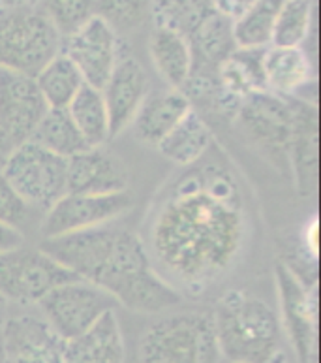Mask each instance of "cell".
Returning <instances> with one entry per match:
<instances>
[{
  "label": "cell",
  "instance_id": "6da1fadb",
  "mask_svg": "<svg viewBox=\"0 0 321 363\" xmlns=\"http://www.w3.org/2000/svg\"><path fill=\"white\" fill-rule=\"evenodd\" d=\"M40 249L126 309L151 315L180 303L179 294L153 272L139 238L128 230L107 224L42 239Z\"/></svg>",
  "mask_w": 321,
  "mask_h": 363
},
{
  "label": "cell",
  "instance_id": "7a4b0ae2",
  "mask_svg": "<svg viewBox=\"0 0 321 363\" xmlns=\"http://www.w3.org/2000/svg\"><path fill=\"white\" fill-rule=\"evenodd\" d=\"M218 347L229 363H271L284 356L282 322L257 296L231 290L213 313Z\"/></svg>",
  "mask_w": 321,
  "mask_h": 363
},
{
  "label": "cell",
  "instance_id": "3957f363",
  "mask_svg": "<svg viewBox=\"0 0 321 363\" xmlns=\"http://www.w3.org/2000/svg\"><path fill=\"white\" fill-rule=\"evenodd\" d=\"M141 363H222L213 313L180 311L148 325L139 339Z\"/></svg>",
  "mask_w": 321,
  "mask_h": 363
},
{
  "label": "cell",
  "instance_id": "277c9868",
  "mask_svg": "<svg viewBox=\"0 0 321 363\" xmlns=\"http://www.w3.org/2000/svg\"><path fill=\"white\" fill-rule=\"evenodd\" d=\"M60 49L62 38L38 4L0 11V68L36 77Z\"/></svg>",
  "mask_w": 321,
  "mask_h": 363
},
{
  "label": "cell",
  "instance_id": "5b68a950",
  "mask_svg": "<svg viewBox=\"0 0 321 363\" xmlns=\"http://www.w3.org/2000/svg\"><path fill=\"white\" fill-rule=\"evenodd\" d=\"M66 168L68 160L25 141L6 155L0 174L34 211L45 213L68 192Z\"/></svg>",
  "mask_w": 321,
  "mask_h": 363
},
{
  "label": "cell",
  "instance_id": "8992f818",
  "mask_svg": "<svg viewBox=\"0 0 321 363\" xmlns=\"http://www.w3.org/2000/svg\"><path fill=\"white\" fill-rule=\"evenodd\" d=\"M79 279L40 247L21 245L0 252V298L19 305H38L62 282Z\"/></svg>",
  "mask_w": 321,
  "mask_h": 363
},
{
  "label": "cell",
  "instance_id": "52a82bcc",
  "mask_svg": "<svg viewBox=\"0 0 321 363\" xmlns=\"http://www.w3.org/2000/svg\"><path fill=\"white\" fill-rule=\"evenodd\" d=\"M38 307L54 333L70 341L91 330L109 311L117 309L119 303L93 282L71 279L40 299Z\"/></svg>",
  "mask_w": 321,
  "mask_h": 363
},
{
  "label": "cell",
  "instance_id": "ba28073f",
  "mask_svg": "<svg viewBox=\"0 0 321 363\" xmlns=\"http://www.w3.org/2000/svg\"><path fill=\"white\" fill-rule=\"evenodd\" d=\"M134 207L130 190L111 194H76L66 192L49 211L44 213L40 232L44 239L60 238L68 233L85 232L107 226Z\"/></svg>",
  "mask_w": 321,
  "mask_h": 363
},
{
  "label": "cell",
  "instance_id": "9c48e42d",
  "mask_svg": "<svg viewBox=\"0 0 321 363\" xmlns=\"http://www.w3.org/2000/svg\"><path fill=\"white\" fill-rule=\"evenodd\" d=\"M47 109L34 77L0 68V152L30 140Z\"/></svg>",
  "mask_w": 321,
  "mask_h": 363
},
{
  "label": "cell",
  "instance_id": "30bf717a",
  "mask_svg": "<svg viewBox=\"0 0 321 363\" xmlns=\"http://www.w3.org/2000/svg\"><path fill=\"white\" fill-rule=\"evenodd\" d=\"M240 126L252 141L274 160L288 164V147L291 136V100L276 96L269 91L252 92L240 106Z\"/></svg>",
  "mask_w": 321,
  "mask_h": 363
},
{
  "label": "cell",
  "instance_id": "8fae6325",
  "mask_svg": "<svg viewBox=\"0 0 321 363\" xmlns=\"http://www.w3.org/2000/svg\"><path fill=\"white\" fill-rule=\"evenodd\" d=\"M122 51L119 36L107 23L94 16L79 30L62 38V49L88 87L102 91Z\"/></svg>",
  "mask_w": 321,
  "mask_h": 363
},
{
  "label": "cell",
  "instance_id": "7c38bea8",
  "mask_svg": "<svg viewBox=\"0 0 321 363\" xmlns=\"http://www.w3.org/2000/svg\"><path fill=\"white\" fill-rule=\"evenodd\" d=\"M4 363H64L60 339L42 315H16L0 324Z\"/></svg>",
  "mask_w": 321,
  "mask_h": 363
},
{
  "label": "cell",
  "instance_id": "4fadbf2b",
  "mask_svg": "<svg viewBox=\"0 0 321 363\" xmlns=\"http://www.w3.org/2000/svg\"><path fill=\"white\" fill-rule=\"evenodd\" d=\"M148 91L151 82L141 62L132 53L120 51L119 60L102 89V96L107 106L111 138L119 136L132 125Z\"/></svg>",
  "mask_w": 321,
  "mask_h": 363
},
{
  "label": "cell",
  "instance_id": "5bb4252c",
  "mask_svg": "<svg viewBox=\"0 0 321 363\" xmlns=\"http://www.w3.org/2000/svg\"><path fill=\"white\" fill-rule=\"evenodd\" d=\"M282 320L299 363H316V311L305 286L288 266H278Z\"/></svg>",
  "mask_w": 321,
  "mask_h": 363
},
{
  "label": "cell",
  "instance_id": "9a60e30c",
  "mask_svg": "<svg viewBox=\"0 0 321 363\" xmlns=\"http://www.w3.org/2000/svg\"><path fill=\"white\" fill-rule=\"evenodd\" d=\"M68 192L76 194H111L128 190V172L119 158L102 147H88L68 158Z\"/></svg>",
  "mask_w": 321,
  "mask_h": 363
},
{
  "label": "cell",
  "instance_id": "2e32d148",
  "mask_svg": "<svg viewBox=\"0 0 321 363\" xmlns=\"http://www.w3.org/2000/svg\"><path fill=\"white\" fill-rule=\"evenodd\" d=\"M291 136L288 147V166L291 168L303 196L312 194L317 172V111L316 106L291 100Z\"/></svg>",
  "mask_w": 321,
  "mask_h": 363
},
{
  "label": "cell",
  "instance_id": "e0dca14e",
  "mask_svg": "<svg viewBox=\"0 0 321 363\" xmlns=\"http://www.w3.org/2000/svg\"><path fill=\"white\" fill-rule=\"evenodd\" d=\"M190 109L192 102L185 91L169 87L148 91L130 125L134 136L145 145L156 147Z\"/></svg>",
  "mask_w": 321,
  "mask_h": 363
},
{
  "label": "cell",
  "instance_id": "ac0fdd59",
  "mask_svg": "<svg viewBox=\"0 0 321 363\" xmlns=\"http://www.w3.org/2000/svg\"><path fill=\"white\" fill-rule=\"evenodd\" d=\"M188 42L194 57L192 74H218V68L237 49L233 40V19H229L214 8L188 34Z\"/></svg>",
  "mask_w": 321,
  "mask_h": 363
},
{
  "label": "cell",
  "instance_id": "d6986e66",
  "mask_svg": "<svg viewBox=\"0 0 321 363\" xmlns=\"http://www.w3.org/2000/svg\"><path fill=\"white\" fill-rule=\"evenodd\" d=\"M124 333L115 311L64 345V363H124Z\"/></svg>",
  "mask_w": 321,
  "mask_h": 363
},
{
  "label": "cell",
  "instance_id": "ffe728a7",
  "mask_svg": "<svg viewBox=\"0 0 321 363\" xmlns=\"http://www.w3.org/2000/svg\"><path fill=\"white\" fill-rule=\"evenodd\" d=\"M148 51L154 68L158 70L163 82L168 83V87L182 91L186 82L190 79L194 65L188 36L168 25L156 23L148 38Z\"/></svg>",
  "mask_w": 321,
  "mask_h": 363
},
{
  "label": "cell",
  "instance_id": "44dd1931",
  "mask_svg": "<svg viewBox=\"0 0 321 363\" xmlns=\"http://www.w3.org/2000/svg\"><path fill=\"white\" fill-rule=\"evenodd\" d=\"M262 68L265 91L282 98L305 89L310 79V60L305 48L269 45L263 51Z\"/></svg>",
  "mask_w": 321,
  "mask_h": 363
},
{
  "label": "cell",
  "instance_id": "7402d4cb",
  "mask_svg": "<svg viewBox=\"0 0 321 363\" xmlns=\"http://www.w3.org/2000/svg\"><path fill=\"white\" fill-rule=\"evenodd\" d=\"M211 145V130L202 115L192 108L180 119V123L160 141L158 151L171 162L179 166H188L207 151Z\"/></svg>",
  "mask_w": 321,
  "mask_h": 363
},
{
  "label": "cell",
  "instance_id": "603a6c76",
  "mask_svg": "<svg viewBox=\"0 0 321 363\" xmlns=\"http://www.w3.org/2000/svg\"><path fill=\"white\" fill-rule=\"evenodd\" d=\"M28 141H34L36 145L44 147L64 160L88 149L87 141L83 140L81 132L68 113V109H47V113L42 117Z\"/></svg>",
  "mask_w": 321,
  "mask_h": 363
},
{
  "label": "cell",
  "instance_id": "cb8c5ba5",
  "mask_svg": "<svg viewBox=\"0 0 321 363\" xmlns=\"http://www.w3.org/2000/svg\"><path fill=\"white\" fill-rule=\"evenodd\" d=\"M284 0H256L233 19L237 49H265L271 45L276 17Z\"/></svg>",
  "mask_w": 321,
  "mask_h": 363
},
{
  "label": "cell",
  "instance_id": "d4e9b609",
  "mask_svg": "<svg viewBox=\"0 0 321 363\" xmlns=\"http://www.w3.org/2000/svg\"><path fill=\"white\" fill-rule=\"evenodd\" d=\"M66 109L88 147H104L111 140L107 106L102 91L83 85Z\"/></svg>",
  "mask_w": 321,
  "mask_h": 363
},
{
  "label": "cell",
  "instance_id": "484cf974",
  "mask_svg": "<svg viewBox=\"0 0 321 363\" xmlns=\"http://www.w3.org/2000/svg\"><path fill=\"white\" fill-rule=\"evenodd\" d=\"M38 85L45 104L54 109H66L76 94L85 85L81 74L64 53H59L36 74Z\"/></svg>",
  "mask_w": 321,
  "mask_h": 363
},
{
  "label": "cell",
  "instance_id": "4316f807",
  "mask_svg": "<svg viewBox=\"0 0 321 363\" xmlns=\"http://www.w3.org/2000/svg\"><path fill=\"white\" fill-rule=\"evenodd\" d=\"M314 25V0H284L276 17L271 45L303 48Z\"/></svg>",
  "mask_w": 321,
  "mask_h": 363
},
{
  "label": "cell",
  "instance_id": "83f0119b",
  "mask_svg": "<svg viewBox=\"0 0 321 363\" xmlns=\"http://www.w3.org/2000/svg\"><path fill=\"white\" fill-rule=\"evenodd\" d=\"M154 13V0H96V17L113 28L115 34H132Z\"/></svg>",
  "mask_w": 321,
  "mask_h": 363
},
{
  "label": "cell",
  "instance_id": "f1b7e54d",
  "mask_svg": "<svg viewBox=\"0 0 321 363\" xmlns=\"http://www.w3.org/2000/svg\"><path fill=\"white\" fill-rule=\"evenodd\" d=\"M60 38L70 36L96 16V0H38Z\"/></svg>",
  "mask_w": 321,
  "mask_h": 363
},
{
  "label": "cell",
  "instance_id": "f546056e",
  "mask_svg": "<svg viewBox=\"0 0 321 363\" xmlns=\"http://www.w3.org/2000/svg\"><path fill=\"white\" fill-rule=\"evenodd\" d=\"M214 10L213 0H154V17L160 25L179 30L185 36Z\"/></svg>",
  "mask_w": 321,
  "mask_h": 363
},
{
  "label": "cell",
  "instance_id": "4dcf8cb0",
  "mask_svg": "<svg viewBox=\"0 0 321 363\" xmlns=\"http://www.w3.org/2000/svg\"><path fill=\"white\" fill-rule=\"evenodd\" d=\"M34 209L17 194L13 186L0 174V223L25 233V228L34 217Z\"/></svg>",
  "mask_w": 321,
  "mask_h": 363
},
{
  "label": "cell",
  "instance_id": "1f68e13d",
  "mask_svg": "<svg viewBox=\"0 0 321 363\" xmlns=\"http://www.w3.org/2000/svg\"><path fill=\"white\" fill-rule=\"evenodd\" d=\"M21 245H25V233L16 230V228L8 226V224L0 223V252L17 249Z\"/></svg>",
  "mask_w": 321,
  "mask_h": 363
},
{
  "label": "cell",
  "instance_id": "d6a6232c",
  "mask_svg": "<svg viewBox=\"0 0 321 363\" xmlns=\"http://www.w3.org/2000/svg\"><path fill=\"white\" fill-rule=\"evenodd\" d=\"M252 2H256V0H213L214 8L222 11L223 16H228L229 19L239 17Z\"/></svg>",
  "mask_w": 321,
  "mask_h": 363
},
{
  "label": "cell",
  "instance_id": "836d02e7",
  "mask_svg": "<svg viewBox=\"0 0 321 363\" xmlns=\"http://www.w3.org/2000/svg\"><path fill=\"white\" fill-rule=\"evenodd\" d=\"M38 4V0H6V8L11 6H34Z\"/></svg>",
  "mask_w": 321,
  "mask_h": 363
},
{
  "label": "cell",
  "instance_id": "e575fe53",
  "mask_svg": "<svg viewBox=\"0 0 321 363\" xmlns=\"http://www.w3.org/2000/svg\"><path fill=\"white\" fill-rule=\"evenodd\" d=\"M284 359H286V354H284V356H280V358H276L274 362H271V363H284Z\"/></svg>",
  "mask_w": 321,
  "mask_h": 363
},
{
  "label": "cell",
  "instance_id": "d590c367",
  "mask_svg": "<svg viewBox=\"0 0 321 363\" xmlns=\"http://www.w3.org/2000/svg\"><path fill=\"white\" fill-rule=\"evenodd\" d=\"M0 363H4V354H2V342H0Z\"/></svg>",
  "mask_w": 321,
  "mask_h": 363
},
{
  "label": "cell",
  "instance_id": "8d00e7d4",
  "mask_svg": "<svg viewBox=\"0 0 321 363\" xmlns=\"http://www.w3.org/2000/svg\"><path fill=\"white\" fill-rule=\"evenodd\" d=\"M6 303V301H4V299H2V298H0V305H4Z\"/></svg>",
  "mask_w": 321,
  "mask_h": 363
},
{
  "label": "cell",
  "instance_id": "74e56055",
  "mask_svg": "<svg viewBox=\"0 0 321 363\" xmlns=\"http://www.w3.org/2000/svg\"><path fill=\"white\" fill-rule=\"evenodd\" d=\"M284 363H291V362H289V359H288V358H286V359H284Z\"/></svg>",
  "mask_w": 321,
  "mask_h": 363
}]
</instances>
